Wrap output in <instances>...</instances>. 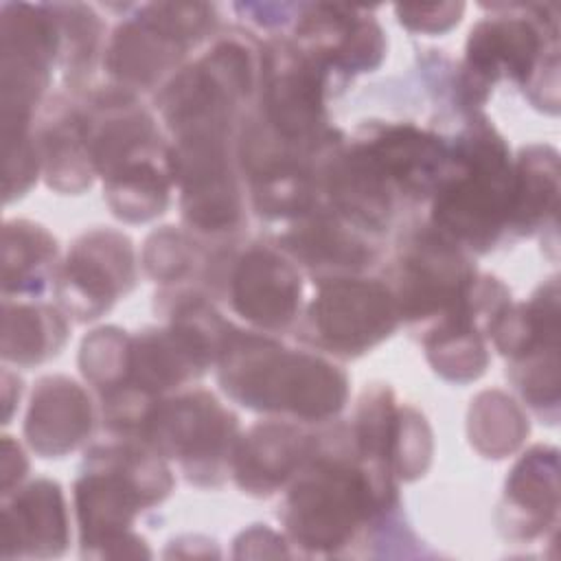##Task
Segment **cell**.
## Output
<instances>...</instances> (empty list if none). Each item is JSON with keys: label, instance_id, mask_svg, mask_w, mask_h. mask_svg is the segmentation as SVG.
<instances>
[{"label": "cell", "instance_id": "obj_1", "mask_svg": "<svg viewBox=\"0 0 561 561\" xmlns=\"http://www.w3.org/2000/svg\"><path fill=\"white\" fill-rule=\"evenodd\" d=\"M462 140L458 173L445 180L434 204V221L471 248L489 245L511 221L515 175H511L504 142L493 129L478 125Z\"/></svg>", "mask_w": 561, "mask_h": 561}, {"label": "cell", "instance_id": "obj_2", "mask_svg": "<svg viewBox=\"0 0 561 561\" xmlns=\"http://www.w3.org/2000/svg\"><path fill=\"white\" fill-rule=\"evenodd\" d=\"M224 388L243 405L283 408L302 416L337 412L344 401V377L329 364L289 353H267L256 346H228Z\"/></svg>", "mask_w": 561, "mask_h": 561}, {"label": "cell", "instance_id": "obj_3", "mask_svg": "<svg viewBox=\"0 0 561 561\" xmlns=\"http://www.w3.org/2000/svg\"><path fill=\"white\" fill-rule=\"evenodd\" d=\"M368 491L390 493L392 489H377L375 480L340 465L316 467L289 497L291 533L305 546H342L353 535L359 515L366 513V504L377 506L386 500V495Z\"/></svg>", "mask_w": 561, "mask_h": 561}, {"label": "cell", "instance_id": "obj_4", "mask_svg": "<svg viewBox=\"0 0 561 561\" xmlns=\"http://www.w3.org/2000/svg\"><path fill=\"white\" fill-rule=\"evenodd\" d=\"M394 316V300L377 283H331L313 302L318 335L344 353H359L388 335Z\"/></svg>", "mask_w": 561, "mask_h": 561}, {"label": "cell", "instance_id": "obj_5", "mask_svg": "<svg viewBox=\"0 0 561 561\" xmlns=\"http://www.w3.org/2000/svg\"><path fill=\"white\" fill-rule=\"evenodd\" d=\"M541 39L537 26L517 18L486 20L471 31L469 64L476 72V88H486L500 75L526 81L535 72Z\"/></svg>", "mask_w": 561, "mask_h": 561}, {"label": "cell", "instance_id": "obj_6", "mask_svg": "<svg viewBox=\"0 0 561 561\" xmlns=\"http://www.w3.org/2000/svg\"><path fill=\"white\" fill-rule=\"evenodd\" d=\"M300 285L291 267L265 250H252L234 276V307L265 327L291 320Z\"/></svg>", "mask_w": 561, "mask_h": 561}, {"label": "cell", "instance_id": "obj_7", "mask_svg": "<svg viewBox=\"0 0 561 561\" xmlns=\"http://www.w3.org/2000/svg\"><path fill=\"white\" fill-rule=\"evenodd\" d=\"M178 403L180 405H173L169 414L156 412V419H145L153 434H158L156 445L160 443L167 451L191 460L195 458L197 462H202L206 454L219 458V447L226 436H230L234 421H228V414H224L217 401L208 397H204V401L186 397Z\"/></svg>", "mask_w": 561, "mask_h": 561}, {"label": "cell", "instance_id": "obj_8", "mask_svg": "<svg viewBox=\"0 0 561 561\" xmlns=\"http://www.w3.org/2000/svg\"><path fill=\"white\" fill-rule=\"evenodd\" d=\"M537 156H524L519 160V173L515 175L511 221L517 228H533L541 221V215L557 208V153L548 149H535Z\"/></svg>", "mask_w": 561, "mask_h": 561}]
</instances>
